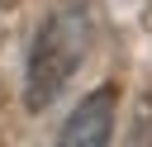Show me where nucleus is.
<instances>
[{"label":"nucleus","mask_w":152,"mask_h":147,"mask_svg":"<svg viewBox=\"0 0 152 147\" xmlns=\"http://www.w3.org/2000/svg\"><path fill=\"white\" fill-rule=\"evenodd\" d=\"M90 33H95V24H90V9L86 5H57L48 19H43V28H38V38H33V47H28V81H24V104H28V114H43L62 90H66V81L81 71V62H86V52H90Z\"/></svg>","instance_id":"obj_1"},{"label":"nucleus","mask_w":152,"mask_h":147,"mask_svg":"<svg viewBox=\"0 0 152 147\" xmlns=\"http://www.w3.org/2000/svg\"><path fill=\"white\" fill-rule=\"evenodd\" d=\"M114 100H119L114 85L90 90V95L71 109V119L62 123V142H66V147H104V142L114 138Z\"/></svg>","instance_id":"obj_2"}]
</instances>
